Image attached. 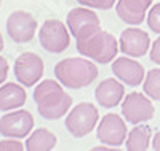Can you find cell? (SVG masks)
I'll list each match as a JSON object with an SVG mask.
<instances>
[{
	"instance_id": "cell-1",
	"label": "cell",
	"mask_w": 160,
	"mask_h": 151,
	"mask_svg": "<svg viewBox=\"0 0 160 151\" xmlns=\"http://www.w3.org/2000/svg\"><path fill=\"white\" fill-rule=\"evenodd\" d=\"M32 97L37 105L38 115L48 121L62 118L72 105V97L68 92H64V88L58 80L38 81Z\"/></svg>"
},
{
	"instance_id": "cell-2",
	"label": "cell",
	"mask_w": 160,
	"mask_h": 151,
	"mask_svg": "<svg viewBox=\"0 0 160 151\" xmlns=\"http://www.w3.org/2000/svg\"><path fill=\"white\" fill-rule=\"evenodd\" d=\"M99 75L98 67L88 57H66L55 65V76L64 88L82 89Z\"/></svg>"
},
{
	"instance_id": "cell-3",
	"label": "cell",
	"mask_w": 160,
	"mask_h": 151,
	"mask_svg": "<svg viewBox=\"0 0 160 151\" xmlns=\"http://www.w3.org/2000/svg\"><path fill=\"white\" fill-rule=\"evenodd\" d=\"M118 40L108 30H96L85 40L77 42V51L98 64H111L118 53Z\"/></svg>"
},
{
	"instance_id": "cell-4",
	"label": "cell",
	"mask_w": 160,
	"mask_h": 151,
	"mask_svg": "<svg viewBox=\"0 0 160 151\" xmlns=\"http://www.w3.org/2000/svg\"><path fill=\"white\" fill-rule=\"evenodd\" d=\"M98 121H99L98 108L93 103L82 102V103L75 105L68 113V116L64 119V126L72 137L82 139V137L88 135L96 127Z\"/></svg>"
},
{
	"instance_id": "cell-5",
	"label": "cell",
	"mask_w": 160,
	"mask_h": 151,
	"mask_svg": "<svg viewBox=\"0 0 160 151\" xmlns=\"http://www.w3.org/2000/svg\"><path fill=\"white\" fill-rule=\"evenodd\" d=\"M38 42L40 46L51 54L64 53L71 45V32L68 24L59 19H47L38 30Z\"/></svg>"
},
{
	"instance_id": "cell-6",
	"label": "cell",
	"mask_w": 160,
	"mask_h": 151,
	"mask_svg": "<svg viewBox=\"0 0 160 151\" xmlns=\"http://www.w3.org/2000/svg\"><path fill=\"white\" fill-rule=\"evenodd\" d=\"M66 24L77 42L85 40L101 29V19L90 7H77L68 13Z\"/></svg>"
},
{
	"instance_id": "cell-7",
	"label": "cell",
	"mask_w": 160,
	"mask_h": 151,
	"mask_svg": "<svg viewBox=\"0 0 160 151\" xmlns=\"http://www.w3.org/2000/svg\"><path fill=\"white\" fill-rule=\"evenodd\" d=\"M122 115L131 124L151 121L155 115V107L152 105V99L142 92H128L122 100Z\"/></svg>"
},
{
	"instance_id": "cell-8",
	"label": "cell",
	"mask_w": 160,
	"mask_h": 151,
	"mask_svg": "<svg viewBox=\"0 0 160 151\" xmlns=\"http://www.w3.org/2000/svg\"><path fill=\"white\" fill-rule=\"evenodd\" d=\"M15 76L24 88L35 86L45 73L43 59L35 53H22L16 57L13 67Z\"/></svg>"
},
{
	"instance_id": "cell-9",
	"label": "cell",
	"mask_w": 160,
	"mask_h": 151,
	"mask_svg": "<svg viewBox=\"0 0 160 151\" xmlns=\"http://www.w3.org/2000/svg\"><path fill=\"white\" fill-rule=\"evenodd\" d=\"M34 116L29 110H10L0 118V134L3 137H13V139H24L34 129Z\"/></svg>"
},
{
	"instance_id": "cell-10",
	"label": "cell",
	"mask_w": 160,
	"mask_h": 151,
	"mask_svg": "<svg viewBox=\"0 0 160 151\" xmlns=\"http://www.w3.org/2000/svg\"><path fill=\"white\" fill-rule=\"evenodd\" d=\"M127 135H128L127 119L117 113L104 115L96 129L98 140L109 146H120L122 143H125Z\"/></svg>"
},
{
	"instance_id": "cell-11",
	"label": "cell",
	"mask_w": 160,
	"mask_h": 151,
	"mask_svg": "<svg viewBox=\"0 0 160 151\" xmlns=\"http://www.w3.org/2000/svg\"><path fill=\"white\" fill-rule=\"evenodd\" d=\"M7 32L15 43H29L35 37L37 21L29 11L16 10L7 19Z\"/></svg>"
},
{
	"instance_id": "cell-12",
	"label": "cell",
	"mask_w": 160,
	"mask_h": 151,
	"mask_svg": "<svg viewBox=\"0 0 160 151\" xmlns=\"http://www.w3.org/2000/svg\"><path fill=\"white\" fill-rule=\"evenodd\" d=\"M118 48L130 57H142L151 48V37L146 30L138 29L136 25L128 27L120 34Z\"/></svg>"
},
{
	"instance_id": "cell-13",
	"label": "cell",
	"mask_w": 160,
	"mask_h": 151,
	"mask_svg": "<svg viewBox=\"0 0 160 151\" xmlns=\"http://www.w3.org/2000/svg\"><path fill=\"white\" fill-rule=\"evenodd\" d=\"M112 73L115 75V78H118L120 81H123L128 86H139L144 76H146V70L144 65H141L138 61L131 59L130 56H122V57H115L112 61Z\"/></svg>"
},
{
	"instance_id": "cell-14",
	"label": "cell",
	"mask_w": 160,
	"mask_h": 151,
	"mask_svg": "<svg viewBox=\"0 0 160 151\" xmlns=\"http://www.w3.org/2000/svg\"><path fill=\"white\" fill-rule=\"evenodd\" d=\"M154 0H117V16L128 25H139L151 8Z\"/></svg>"
},
{
	"instance_id": "cell-15",
	"label": "cell",
	"mask_w": 160,
	"mask_h": 151,
	"mask_svg": "<svg viewBox=\"0 0 160 151\" xmlns=\"http://www.w3.org/2000/svg\"><path fill=\"white\" fill-rule=\"evenodd\" d=\"M96 102L104 108H112L122 103L125 97V86L118 81V78H106L98 85L95 91Z\"/></svg>"
},
{
	"instance_id": "cell-16",
	"label": "cell",
	"mask_w": 160,
	"mask_h": 151,
	"mask_svg": "<svg viewBox=\"0 0 160 151\" xmlns=\"http://www.w3.org/2000/svg\"><path fill=\"white\" fill-rule=\"evenodd\" d=\"M28 100V92L22 85L5 83L0 85V112L21 108Z\"/></svg>"
},
{
	"instance_id": "cell-17",
	"label": "cell",
	"mask_w": 160,
	"mask_h": 151,
	"mask_svg": "<svg viewBox=\"0 0 160 151\" xmlns=\"http://www.w3.org/2000/svg\"><path fill=\"white\" fill-rule=\"evenodd\" d=\"M152 142V129L146 124H135L125 140V148L128 151H146L151 148Z\"/></svg>"
},
{
	"instance_id": "cell-18",
	"label": "cell",
	"mask_w": 160,
	"mask_h": 151,
	"mask_svg": "<svg viewBox=\"0 0 160 151\" xmlns=\"http://www.w3.org/2000/svg\"><path fill=\"white\" fill-rule=\"evenodd\" d=\"M58 143V137L51 130L45 127H38L32 130L26 140V149L28 151H51Z\"/></svg>"
},
{
	"instance_id": "cell-19",
	"label": "cell",
	"mask_w": 160,
	"mask_h": 151,
	"mask_svg": "<svg viewBox=\"0 0 160 151\" xmlns=\"http://www.w3.org/2000/svg\"><path fill=\"white\" fill-rule=\"evenodd\" d=\"M142 91L152 100L160 102V68L158 67L146 73L142 81Z\"/></svg>"
},
{
	"instance_id": "cell-20",
	"label": "cell",
	"mask_w": 160,
	"mask_h": 151,
	"mask_svg": "<svg viewBox=\"0 0 160 151\" xmlns=\"http://www.w3.org/2000/svg\"><path fill=\"white\" fill-rule=\"evenodd\" d=\"M148 25L155 34H160V3H155L148 11Z\"/></svg>"
},
{
	"instance_id": "cell-21",
	"label": "cell",
	"mask_w": 160,
	"mask_h": 151,
	"mask_svg": "<svg viewBox=\"0 0 160 151\" xmlns=\"http://www.w3.org/2000/svg\"><path fill=\"white\" fill-rule=\"evenodd\" d=\"M77 2L83 7H90L95 10H111L112 7H115L117 0H77Z\"/></svg>"
},
{
	"instance_id": "cell-22",
	"label": "cell",
	"mask_w": 160,
	"mask_h": 151,
	"mask_svg": "<svg viewBox=\"0 0 160 151\" xmlns=\"http://www.w3.org/2000/svg\"><path fill=\"white\" fill-rule=\"evenodd\" d=\"M26 146L19 139H13V137H7V139L0 140V151H22Z\"/></svg>"
},
{
	"instance_id": "cell-23",
	"label": "cell",
	"mask_w": 160,
	"mask_h": 151,
	"mask_svg": "<svg viewBox=\"0 0 160 151\" xmlns=\"http://www.w3.org/2000/svg\"><path fill=\"white\" fill-rule=\"evenodd\" d=\"M151 61L155 65H160V37L157 40H154V43L151 46V54H149Z\"/></svg>"
},
{
	"instance_id": "cell-24",
	"label": "cell",
	"mask_w": 160,
	"mask_h": 151,
	"mask_svg": "<svg viewBox=\"0 0 160 151\" xmlns=\"http://www.w3.org/2000/svg\"><path fill=\"white\" fill-rule=\"evenodd\" d=\"M8 70H10L8 61L3 56H0V85L5 83V80L8 78Z\"/></svg>"
},
{
	"instance_id": "cell-25",
	"label": "cell",
	"mask_w": 160,
	"mask_h": 151,
	"mask_svg": "<svg viewBox=\"0 0 160 151\" xmlns=\"http://www.w3.org/2000/svg\"><path fill=\"white\" fill-rule=\"evenodd\" d=\"M151 146L155 149V151H160V130H157V134L154 135V139L151 142Z\"/></svg>"
},
{
	"instance_id": "cell-26",
	"label": "cell",
	"mask_w": 160,
	"mask_h": 151,
	"mask_svg": "<svg viewBox=\"0 0 160 151\" xmlns=\"http://www.w3.org/2000/svg\"><path fill=\"white\" fill-rule=\"evenodd\" d=\"M3 46H5V42H3V35H2V32H0V53H2Z\"/></svg>"
},
{
	"instance_id": "cell-27",
	"label": "cell",
	"mask_w": 160,
	"mask_h": 151,
	"mask_svg": "<svg viewBox=\"0 0 160 151\" xmlns=\"http://www.w3.org/2000/svg\"><path fill=\"white\" fill-rule=\"evenodd\" d=\"M2 2H3V0H0V8H2Z\"/></svg>"
}]
</instances>
